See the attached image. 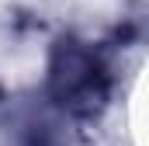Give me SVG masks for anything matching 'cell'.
I'll list each match as a JSON object with an SVG mask.
<instances>
[{
    "mask_svg": "<svg viewBox=\"0 0 149 146\" xmlns=\"http://www.w3.org/2000/svg\"><path fill=\"white\" fill-rule=\"evenodd\" d=\"M49 91L70 115H94L108 98L104 63L80 42H59L49 63Z\"/></svg>",
    "mask_w": 149,
    "mask_h": 146,
    "instance_id": "cell-1",
    "label": "cell"
}]
</instances>
